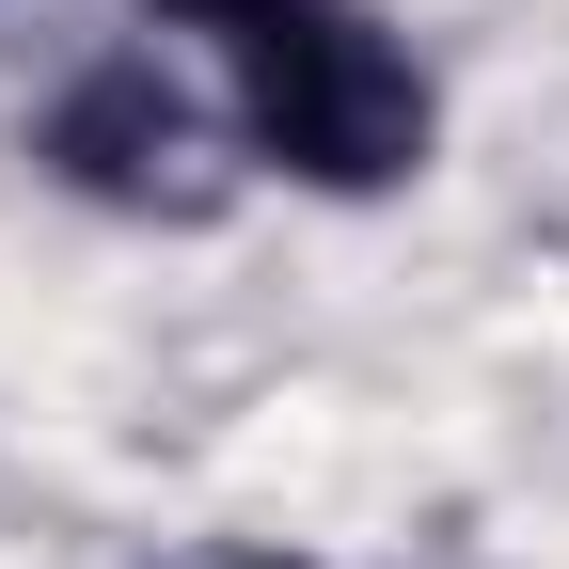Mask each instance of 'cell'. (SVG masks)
<instances>
[{
    "label": "cell",
    "mask_w": 569,
    "mask_h": 569,
    "mask_svg": "<svg viewBox=\"0 0 569 569\" xmlns=\"http://www.w3.org/2000/svg\"><path fill=\"white\" fill-rule=\"evenodd\" d=\"M206 48H222L238 142L284 190L380 206V190L427 174V142H443V96H427V63H411V32L380 0H238Z\"/></svg>",
    "instance_id": "cell-1"
},
{
    "label": "cell",
    "mask_w": 569,
    "mask_h": 569,
    "mask_svg": "<svg viewBox=\"0 0 569 569\" xmlns=\"http://www.w3.org/2000/svg\"><path fill=\"white\" fill-rule=\"evenodd\" d=\"M190 96L159 80L142 48H111V63H80V80L48 96V159L80 174L96 206H206V174H190Z\"/></svg>",
    "instance_id": "cell-2"
},
{
    "label": "cell",
    "mask_w": 569,
    "mask_h": 569,
    "mask_svg": "<svg viewBox=\"0 0 569 569\" xmlns=\"http://www.w3.org/2000/svg\"><path fill=\"white\" fill-rule=\"evenodd\" d=\"M142 17H174V32H222V17H238V0H142Z\"/></svg>",
    "instance_id": "cell-3"
}]
</instances>
